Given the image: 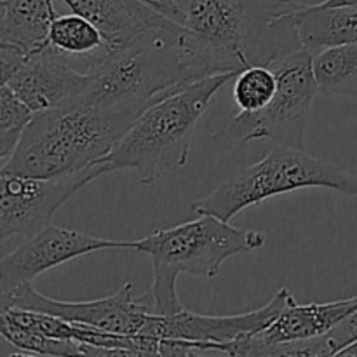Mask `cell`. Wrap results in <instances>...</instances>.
Masks as SVG:
<instances>
[{
	"instance_id": "44dd1931",
	"label": "cell",
	"mask_w": 357,
	"mask_h": 357,
	"mask_svg": "<svg viewBox=\"0 0 357 357\" xmlns=\"http://www.w3.org/2000/svg\"><path fill=\"white\" fill-rule=\"evenodd\" d=\"M356 342H357V310L356 312H352L349 317H345L340 324H337L330 333L310 340V344H312L314 347L312 357L340 356V352L344 351V349H347L349 345L356 344Z\"/></svg>"
},
{
	"instance_id": "4fadbf2b",
	"label": "cell",
	"mask_w": 357,
	"mask_h": 357,
	"mask_svg": "<svg viewBox=\"0 0 357 357\" xmlns=\"http://www.w3.org/2000/svg\"><path fill=\"white\" fill-rule=\"evenodd\" d=\"M356 310L357 296L330 303H307V305H298L295 300L291 305L282 310L281 316L271 326L253 337L267 344L312 340L330 333L337 324H340Z\"/></svg>"
},
{
	"instance_id": "6da1fadb",
	"label": "cell",
	"mask_w": 357,
	"mask_h": 357,
	"mask_svg": "<svg viewBox=\"0 0 357 357\" xmlns=\"http://www.w3.org/2000/svg\"><path fill=\"white\" fill-rule=\"evenodd\" d=\"M209 70L239 73L302 49L295 0H178Z\"/></svg>"
},
{
	"instance_id": "5b68a950",
	"label": "cell",
	"mask_w": 357,
	"mask_h": 357,
	"mask_svg": "<svg viewBox=\"0 0 357 357\" xmlns=\"http://www.w3.org/2000/svg\"><path fill=\"white\" fill-rule=\"evenodd\" d=\"M302 188H328L357 197V176L310 155L305 149L272 145L264 159L241 169L211 194L195 201L192 211L230 222L246 208Z\"/></svg>"
},
{
	"instance_id": "7402d4cb",
	"label": "cell",
	"mask_w": 357,
	"mask_h": 357,
	"mask_svg": "<svg viewBox=\"0 0 357 357\" xmlns=\"http://www.w3.org/2000/svg\"><path fill=\"white\" fill-rule=\"evenodd\" d=\"M28 54L10 44H0V70H2V84L7 82L26 61Z\"/></svg>"
},
{
	"instance_id": "52a82bcc",
	"label": "cell",
	"mask_w": 357,
	"mask_h": 357,
	"mask_svg": "<svg viewBox=\"0 0 357 357\" xmlns=\"http://www.w3.org/2000/svg\"><path fill=\"white\" fill-rule=\"evenodd\" d=\"M103 162L61 176L0 173V241L35 236L51 225L54 213L80 188L107 174Z\"/></svg>"
},
{
	"instance_id": "277c9868",
	"label": "cell",
	"mask_w": 357,
	"mask_h": 357,
	"mask_svg": "<svg viewBox=\"0 0 357 357\" xmlns=\"http://www.w3.org/2000/svg\"><path fill=\"white\" fill-rule=\"evenodd\" d=\"M267 237L258 230L234 229L213 215L155 230L136 241V251L152 258L153 284L149 295L153 314L169 316L183 310L176 282L180 274L215 278L229 258L260 250Z\"/></svg>"
},
{
	"instance_id": "ba28073f",
	"label": "cell",
	"mask_w": 357,
	"mask_h": 357,
	"mask_svg": "<svg viewBox=\"0 0 357 357\" xmlns=\"http://www.w3.org/2000/svg\"><path fill=\"white\" fill-rule=\"evenodd\" d=\"M7 307L47 312L68 323L122 335H139L149 316L153 314L149 291L135 298L131 282H126L114 295L87 302H63L49 298L38 293L31 282H24L13 291L0 295V309Z\"/></svg>"
},
{
	"instance_id": "9a60e30c",
	"label": "cell",
	"mask_w": 357,
	"mask_h": 357,
	"mask_svg": "<svg viewBox=\"0 0 357 357\" xmlns=\"http://www.w3.org/2000/svg\"><path fill=\"white\" fill-rule=\"evenodd\" d=\"M295 17L300 42L312 54L333 45L357 42V6L319 9L298 3Z\"/></svg>"
},
{
	"instance_id": "7c38bea8",
	"label": "cell",
	"mask_w": 357,
	"mask_h": 357,
	"mask_svg": "<svg viewBox=\"0 0 357 357\" xmlns=\"http://www.w3.org/2000/svg\"><path fill=\"white\" fill-rule=\"evenodd\" d=\"M77 59L47 45L33 52L10 77L6 86L35 114L52 110L75 100L87 86L86 70H79Z\"/></svg>"
},
{
	"instance_id": "ac0fdd59",
	"label": "cell",
	"mask_w": 357,
	"mask_h": 357,
	"mask_svg": "<svg viewBox=\"0 0 357 357\" xmlns=\"http://www.w3.org/2000/svg\"><path fill=\"white\" fill-rule=\"evenodd\" d=\"M278 86V75L271 66H250L237 73L234 82V101L239 112L255 114L271 103Z\"/></svg>"
},
{
	"instance_id": "9c48e42d",
	"label": "cell",
	"mask_w": 357,
	"mask_h": 357,
	"mask_svg": "<svg viewBox=\"0 0 357 357\" xmlns=\"http://www.w3.org/2000/svg\"><path fill=\"white\" fill-rule=\"evenodd\" d=\"M72 13L98 26L105 51L119 52L174 45L185 33V24L153 9L143 0H63Z\"/></svg>"
},
{
	"instance_id": "2e32d148",
	"label": "cell",
	"mask_w": 357,
	"mask_h": 357,
	"mask_svg": "<svg viewBox=\"0 0 357 357\" xmlns=\"http://www.w3.org/2000/svg\"><path fill=\"white\" fill-rule=\"evenodd\" d=\"M312 70L324 94L357 100V42L333 45L316 52Z\"/></svg>"
},
{
	"instance_id": "cb8c5ba5",
	"label": "cell",
	"mask_w": 357,
	"mask_h": 357,
	"mask_svg": "<svg viewBox=\"0 0 357 357\" xmlns=\"http://www.w3.org/2000/svg\"><path fill=\"white\" fill-rule=\"evenodd\" d=\"M342 6H357V0H323V2L316 3L314 7L326 9V7H342Z\"/></svg>"
},
{
	"instance_id": "d4e9b609",
	"label": "cell",
	"mask_w": 357,
	"mask_h": 357,
	"mask_svg": "<svg viewBox=\"0 0 357 357\" xmlns=\"http://www.w3.org/2000/svg\"><path fill=\"white\" fill-rule=\"evenodd\" d=\"M176 2H178V0H176Z\"/></svg>"
},
{
	"instance_id": "ffe728a7",
	"label": "cell",
	"mask_w": 357,
	"mask_h": 357,
	"mask_svg": "<svg viewBox=\"0 0 357 357\" xmlns=\"http://www.w3.org/2000/svg\"><path fill=\"white\" fill-rule=\"evenodd\" d=\"M0 333L9 344L20 349L21 352L16 356H86V344L45 337L9 321L0 319Z\"/></svg>"
},
{
	"instance_id": "7a4b0ae2",
	"label": "cell",
	"mask_w": 357,
	"mask_h": 357,
	"mask_svg": "<svg viewBox=\"0 0 357 357\" xmlns=\"http://www.w3.org/2000/svg\"><path fill=\"white\" fill-rule=\"evenodd\" d=\"M139 115L98 107L79 98L38 112L16 152L0 166V173L49 178L86 169L112 152Z\"/></svg>"
},
{
	"instance_id": "603a6c76",
	"label": "cell",
	"mask_w": 357,
	"mask_h": 357,
	"mask_svg": "<svg viewBox=\"0 0 357 357\" xmlns=\"http://www.w3.org/2000/svg\"><path fill=\"white\" fill-rule=\"evenodd\" d=\"M143 2H146L149 6H152L153 9L160 10L162 14H166V16L173 17L174 21L183 24V13H181L176 0H143Z\"/></svg>"
},
{
	"instance_id": "5bb4252c",
	"label": "cell",
	"mask_w": 357,
	"mask_h": 357,
	"mask_svg": "<svg viewBox=\"0 0 357 357\" xmlns=\"http://www.w3.org/2000/svg\"><path fill=\"white\" fill-rule=\"evenodd\" d=\"M52 0H0V44H10L28 56L49 45L54 17Z\"/></svg>"
},
{
	"instance_id": "e0dca14e",
	"label": "cell",
	"mask_w": 357,
	"mask_h": 357,
	"mask_svg": "<svg viewBox=\"0 0 357 357\" xmlns=\"http://www.w3.org/2000/svg\"><path fill=\"white\" fill-rule=\"evenodd\" d=\"M49 45L72 58L84 59L87 66L89 58L105 47V40L96 24L72 13L54 17L49 31Z\"/></svg>"
},
{
	"instance_id": "30bf717a",
	"label": "cell",
	"mask_w": 357,
	"mask_h": 357,
	"mask_svg": "<svg viewBox=\"0 0 357 357\" xmlns=\"http://www.w3.org/2000/svg\"><path fill=\"white\" fill-rule=\"evenodd\" d=\"M136 241H110L51 223L0 260V295L70 260L105 250H135Z\"/></svg>"
},
{
	"instance_id": "8992f818",
	"label": "cell",
	"mask_w": 357,
	"mask_h": 357,
	"mask_svg": "<svg viewBox=\"0 0 357 357\" xmlns=\"http://www.w3.org/2000/svg\"><path fill=\"white\" fill-rule=\"evenodd\" d=\"M312 58V52L302 47L271 63L268 66L279 80L271 103L255 114L239 112L225 131L215 135V139L227 146L268 139L272 145L303 149L310 108L321 91L314 77Z\"/></svg>"
},
{
	"instance_id": "3957f363",
	"label": "cell",
	"mask_w": 357,
	"mask_h": 357,
	"mask_svg": "<svg viewBox=\"0 0 357 357\" xmlns=\"http://www.w3.org/2000/svg\"><path fill=\"white\" fill-rule=\"evenodd\" d=\"M237 73H218L187 84L150 105L101 162L108 173L132 169L142 185L176 174L188 162L199 119Z\"/></svg>"
},
{
	"instance_id": "8fae6325",
	"label": "cell",
	"mask_w": 357,
	"mask_h": 357,
	"mask_svg": "<svg viewBox=\"0 0 357 357\" xmlns=\"http://www.w3.org/2000/svg\"><path fill=\"white\" fill-rule=\"evenodd\" d=\"M295 302L288 288H281L264 307L236 316H204L188 312L187 309L169 316L150 314L142 333L153 338H176V340L206 342V344L229 345L244 337H253L271 326L282 310ZM229 354V351H227Z\"/></svg>"
},
{
	"instance_id": "d6986e66",
	"label": "cell",
	"mask_w": 357,
	"mask_h": 357,
	"mask_svg": "<svg viewBox=\"0 0 357 357\" xmlns=\"http://www.w3.org/2000/svg\"><path fill=\"white\" fill-rule=\"evenodd\" d=\"M35 112L14 94L9 86L0 87V160L6 164L16 152L21 138L31 124Z\"/></svg>"
}]
</instances>
